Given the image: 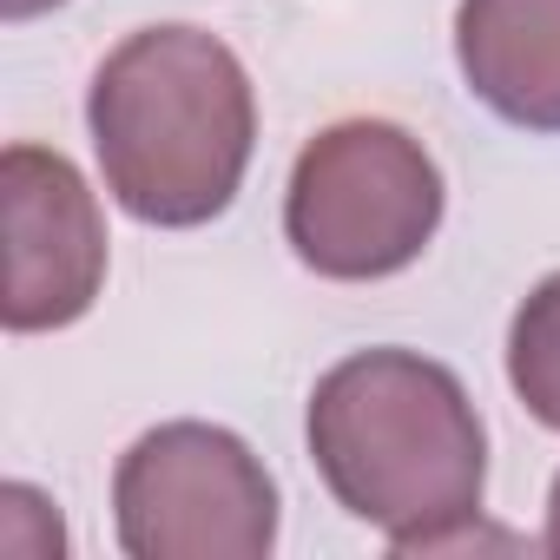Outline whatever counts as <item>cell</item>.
<instances>
[{
    "mask_svg": "<svg viewBox=\"0 0 560 560\" xmlns=\"http://www.w3.org/2000/svg\"><path fill=\"white\" fill-rule=\"evenodd\" d=\"M304 429L337 508L396 553L462 547L481 521L488 429L448 363L422 350H357L317 383Z\"/></svg>",
    "mask_w": 560,
    "mask_h": 560,
    "instance_id": "6da1fadb",
    "label": "cell"
},
{
    "mask_svg": "<svg viewBox=\"0 0 560 560\" xmlns=\"http://www.w3.org/2000/svg\"><path fill=\"white\" fill-rule=\"evenodd\" d=\"M93 152L119 211L191 231L231 211L257 152V93L244 60L205 27L126 34L86 93Z\"/></svg>",
    "mask_w": 560,
    "mask_h": 560,
    "instance_id": "7a4b0ae2",
    "label": "cell"
},
{
    "mask_svg": "<svg viewBox=\"0 0 560 560\" xmlns=\"http://www.w3.org/2000/svg\"><path fill=\"white\" fill-rule=\"evenodd\" d=\"M442 205V165L416 132L396 119H337L291 165L284 237L317 277L376 284L429 250Z\"/></svg>",
    "mask_w": 560,
    "mask_h": 560,
    "instance_id": "3957f363",
    "label": "cell"
},
{
    "mask_svg": "<svg viewBox=\"0 0 560 560\" xmlns=\"http://www.w3.org/2000/svg\"><path fill=\"white\" fill-rule=\"evenodd\" d=\"M113 527L132 560H264L277 481L218 422H159L113 468Z\"/></svg>",
    "mask_w": 560,
    "mask_h": 560,
    "instance_id": "277c9868",
    "label": "cell"
},
{
    "mask_svg": "<svg viewBox=\"0 0 560 560\" xmlns=\"http://www.w3.org/2000/svg\"><path fill=\"white\" fill-rule=\"evenodd\" d=\"M0 224H8V317L14 337L80 324L106 291V218L73 159L47 145L0 152Z\"/></svg>",
    "mask_w": 560,
    "mask_h": 560,
    "instance_id": "5b68a950",
    "label": "cell"
},
{
    "mask_svg": "<svg viewBox=\"0 0 560 560\" xmlns=\"http://www.w3.org/2000/svg\"><path fill=\"white\" fill-rule=\"evenodd\" d=\"M455 60L494 119L560 132V0H462Z\"/></svg>",
    "mask_w": 560,
    "mask_h": 560,
    "instance_id": "8992f818",
    "label": "cell"
},
{
    "mask_svg": "<svg viewBox=\"0 0 560 560\" xmlns=\"http://www.w3.org/2000/svg\"><path fill=\"white\" fill-rule=\"evenodd\" d=\"M508 383L527 416L560 435V270L540 277L508 324Z\"/></svg>",
    "mask_w": 560,
    "mask_h": 560,
    "instance_id": "52a82bcc",
    "label": "cell"
},
{
    "mask_svg": "<svg viewBox=\"0 0 560 560\" xmlns=\"http://www.w3.org/2000/svg\"><path fill=\"white\" fill-rule=\"evenodd\" d=\"M0 553H14V560H60L67 553V527H60L54 501L27 481L0 488Z\"/></svg>",
    "mask_w": 560,
    "mask_h": 560,
    "instance_id": "ba28073f",
    "label": "cell"
},
{
    "mask_svg": "<svg viewBox=\"0 0 560 560\" xmlns=\"http://www.w3.org/2000/svg\"><path fill=\"white\" fill-rule=\"evenodd\" d=\"M54 8H60V0H0V21L21 27V21H40V14H54Z\"/></svg>",
    "mask_w": 560,
    "mask_h": 560,
    "instance_id": "9c48e42d",
    "label": "cell"
},
{
    "mask_svg": "<svg viewBox=\"0 0 560 560\" xmlns=\"http://www.w3.org/2000/svg\"><path fill=\"white\" fill-rule=\"evenodd\" d=\"M540 547L560 560V475H553V488H547V534H540Z\"/></svg>",
    "mask_w": 560,
    "mask_h": 560,
    "instance_id": "30bf717a",
    "label": "cell"
}]
</instances>
